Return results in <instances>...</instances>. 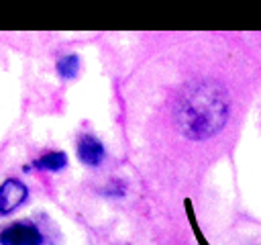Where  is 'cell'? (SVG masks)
Masks as SVG:
<instances>
[{"label": "cell", "instance_id": "cell-2", "mask_svg": "<svg viewBox=\"0 0 261 245\" xmlns=\"http://www.w3.org/2000/svg\"><path fill=\"white\" fill-rule=\"evenodd\" d=\"M0 245H47V235L35 220L22 218L0 231Z\"/></svg>", "mask_w": 261, "mask_h": 245}, {"label": "cell", "instance_id": "cell-4", "mask_svg": "<svg viewBox=\"0 0 261 245\" xmlns=\"http://www.w3.org/2000/svg\"><path fill=\"white\" fill-rule=\"evenodd\" d=\"M77 159L88 167H98L106 159V149L94 135H82L77 139Z\"/></svg>", "mask_w": 261, "mask_h": 245}, {"label": "cell", "instance_id": "cell-3", "mask_svg": "<svg viewBox=\"0 0 261 245\" xmlns=\"http://www.w3.org/2000/svg\"><path fill=\"white\" fill-rule=\"evenodd\" d=\"M29 196L27 186L16 180V178H8L0 184V216H6L10 212H14Z\"/></svg>", "mask_w": 261, "mask_h": 245}, {"label": "cell", "instance_id": "cell-6", "mask_svg": "<svg viewBox=\"0 0 261 245\" xmlns=\"http://www.w3.org/2000/svg\"><path fill=\"white\" fill-rule=\"evenodd\" d=\"M55 69L59 74V78L63 80H71L77 76L80 71V57L75 53H67V55H61L55 63Z\"/></svg>", "mask_w": 261, "mask_h": 245}, {"label": "cell", "instance_id": "cell-5", "mask_svg": "<svg viewBox=\"0 0 261 245\" xmlns=\"http://www.w3.org/2000/svg\"><path fill=\"white\" fill-rule=\"evenodd\" d=\"M31 165L41 172H61L67 165V155L63 151H47L41 157H37Z\"/></svg>", "mask_w": 261, "mask_h": 245}, {"label": "cell", "instance_id": "cell-1", "mask_svg": "<svg viewBox=\"0 0 261 245\" xmlns=\"http://www.w3.org/2000/svg\"><path fill=\"white\" fill-rule=\"evenodd\" d=\"M173 118L188 139H208L216 135L228 118L226 90L214 80L190 82L175 102Z\"/></svg>", "mask_w": 261, "mask_h": 245}]
</instances>
